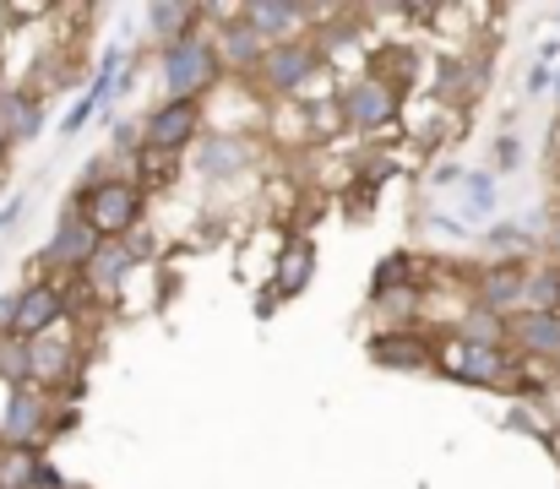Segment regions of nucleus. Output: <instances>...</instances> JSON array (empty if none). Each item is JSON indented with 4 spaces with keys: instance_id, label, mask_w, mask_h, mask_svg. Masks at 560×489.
<instances>
[{
    "instance_id": "obj_1",
    "label": "nucleus",
    "mask_w": 560,
    "mask_h": 489,
    "mask_svg": "<svg viewBox=\"0 0 560 489\" xmlns=\"http://www.w3.org/2000/svg\"><path fill=\"white\" fill-rule=\"evenodd\" d=\"M218 77V49L201 38V33H186L180 44H164V93L170 98H201Z\"/></svg>"
},
{
    "instance_id": "obj_2",
    "label": "nucleus",
    "mask_w": 560,
    "mask_h": 489,
    "mask_svg": "<svg viewBox=\"0 0 560 489\" xmlns=\"http://www.w3.org/2000/svg\"><path fill=\"white\" fill-rule=\"evenodd\" d=\"M137 212H142V196H137V185H126V179H93V185L82 190V218H88V229H93L98 240H120V234L137 223Z\"/></svg>"
},
{
    "instance_id": "obj_3",
    "label": "nucleus",
    "mask_w": 560,
    "mask_h": 489,
    "mask_svg": "<svg viewBox=\"0 0 560 489\" xmlns=\"http://www.w3.org/2000/svg\"><path fill=\"white\" fill-rule=\"evenodd\" d=\"M55 430L49 419V397L27 381V386H11V403H5V419H0V441L11 452H33L44 435Z\"/></svg>"
},
{
    "instance_id": "obj_4",
    "label": "nucleus",
    "mask_w": 560,
    "mask_h": 489,
    "mask_svg": "<svg viewBox=\"0 0 560 489\" xmlns=\"http://www.w3.org/2000/svg\"><path fill=\"white\" fill-rule=\"evenodd\" d=\"M196 126H201V104L196 98H170L142 126V148L148 153H175V148H186L190 137H196Z\"/></svg>"
},
{
    "instance_id": "obj_5",
    "label": "nucleus",
    "mask_w": 560,
    "mask_h": 489,
    "mask_svg": "<svg viewBox=\"0 0 560 489\" xmlns=\"http://www.w3.org/2000/svg\"><path fill=\"white\" fill-rule=\"evenodd\" d=\"M256 71H261V82H267L272 93H294L300 82H311V71H316V49L300 44V38H289V44H267L261 60H256Z\"/></svg>"
},
{
    "instance_id": "obj_6",
    "label": "nucleus",
    "mask_w": 560,
    "mask_h": 489,
    "mask_svg": "<svg viewBox=\"0 0 560 489\" xmlns=\"http://www.w3.org/2000/svg\"><path fill=\"white\" fill-rule=\"evenodd\" d=\"M98 245H104V240H98V234L88 229V218L71 207V212L55 223V234H49V245H44V261H49V267H82V272H88V261L98 256Z\"/></svg>"
},
{
    "instance_id": "obj_7",
    "label": "nucleus",
    "mask_w": 560,
    "mask_h": 489,
    "mask_svg": "<svg viewBox=\"0 0 560 489\" xmlns=\"http://www.w3.org/2000/svg\"><path fill=\"white\" fill-rule=\"evenodd\" d=\"M446 370L468 386H495V381L512 375V359L501 353V342H452Z\"/></svg>"
},
{
    "instance_id": "obj_8",
    "label": "nucleus",
    "mask_w": 560,
    "mask_h": 489,
    "mask_svg": "<svg viewBox=\"0 0 560 489\" xmlns=\"http://www.w3.org/2000/svg\"><path fill=\"white\" fill-rule=\"evenodd\" d=\"M60 316H66V294H60L55 283H33V289H22V294H16V326H11V337L33 342V337L55 331Z\"/></svg>"
},
{
    "instance_id": "obj_9",
    "label": "nucleus",
    "mask_w": 560,
    "mask_h": 489,
    "mask_svg": "<svg viewBox=\"0 0 560 489\" xmlns=\"http://www.w3.org/2000/svg\"><path fill=\"white\" fill-rule=\"evenodd\" d=\"M338 109H343V120L354 126V131H381V126H392V115H397V98H392V88L386 82H354L343 98H338Z\"/></svg>"
},
{
    "instance_id": "obj_10",
    "label": "nucleus",
    "mask_w": 560,
    "mask_h": 489,
    "mask_svg": "<svg viewBox=\"0 0 560 489\" xmlns=\"http://www.w3.org/2000/svg\"><path fill=\"white\" fill-rule=\"evenodd\" d=\"M305 16H311L305 5H283V0H256V5L240 11V22H245L256 38H272V44H289V33H294Z\"/></svg>"
},
{
    "instance_id": "obj_11",
    "label": "nucleus",
    "mask_w": 560,
    "mask_h": 489,
    "mask_svg": "<svg viewBox=\"0 0 560 489\" xmlns=\"http://www.w3.org/2000/svg\"><path fill=\"white\" fill-rule=\"evenodd\" d=\"M142 251H148L142 240H104V245H98V256L88 261V283H93V289H104V294H109V289H120V278L137 267V256H142Z\"/></svg>"
},
{
    "instance_id": "obj_12",
    "label": "nucleus",
    "mask_w": 560,
    "mask_h": 489,
    "mask_svg": "<svg viewBox=\"0 0 560 489\" xmlns=\"http://www.w3.org/2000/svg\"><path fill=\"white\" fill-rule=\"evenodd\" d=\"M71 359H77V342H66L60 331H44L27 342V381H66L71 375Z\"/></svg>"
},
{
    "instance_id": "obj_13",
    "label": "nucleus",
    "mask_w": 560,
    "mask_h": 489,
    "mask_svg": "<svg viewBox=\"0 0 560 489\" xmlns=\"http://www.w3.org/2000/svg\"><path fill=\"white\" fill-rule=\"evenodd\" d=\"M506 337L523 342L528 353H560V316L556 311H517V316H506Z\"/></svg>"
},
{
    "instance_id": "obj_14",
    "label": "nucleus",
    "mask_w": 560,
    "mask_h": 489,
    "mask_svg": "<svg viewBox=\"0 0 560 489\" xmlns=\"http://www.w3.org/2000/svg\"><path fill=\"white\" fill-rule=\"evenodd\" d=\"M38 126H44L38 98H33V93H22V88H0V131H5L11 142H33V137H38Z\"/></svg>"
},
{
    "instance_id": "obj_15",
    "label": "nucleus",
    "mask_w": 560,
    "mask_h": 489,
    "mask_svg": "<svg viewBox=\"0 0 560 489\" xmlns=\"http://www.w3.org/2000/svg\"><path fill=\"white\" fill-rule=\"evenodd\" d=\"M371 359L386 364V370H424L430 364V342L424 337H408V331H392V337H375Z\"/></svg>"
},
{
    "instance_id": "obj_16",
    "label": "nucleus",
    "mask_w": 560,
    "mask_h": 489,
    "mask_svg": "<svg viewBox=\"0 0 560 489\" xmlns=\"http://www.w3.org/2000/svg\"><path fill=\"white\" fill-rule=\"evenodd\" d=\"M523 300V272L512 267V261H501V267H490L485 278H479V305L485 311H512Z\"/></svg>"
},
{
    "instance_id": "obj_17",
    "label": "nucleus",
    "mask_w": 560,
    "mask_h": 489,
    "mask_svg": "<svg viewBox=\"0 0 560 489\" xmlns=\"http://www.w3.org/2000/svg\"><path fill=\"white\" fill-rule=\"evenodd\" d=\"M245 142L240 137H212L207 148H201V174H212V179H223V174H234L240 163H245Z\"/></svg>"
},
{
    "instance_id": "obj_18",
    "label": "nucleus",
    "mask_w": 560,
    "mask_h": 489,
    "mask_svg": "<svg viewBox=\"0 0 560 489\" xmlns=\"http://www.w3.org/2000/svg\"><path fill=\"white\" fill-rule=\"evenodd\" d=\"M218 49H223V60H229L234 71H250V66L261 60V38H256L245 22H234V27L218 38Z\"/></svg>"
},
{
    "instance_id": "obj_19",
    "label": "nucleus",
    "mask_w": 560,
    "mask_h": 489,
    "mask_svg": "<svg viewBox=\"0 0 560 489\" xmlns=\"http://www.w3.org/2000/svg\"><path fill=\"white\" fill-rule=\"evenodd\" d=\"M196 16H201L196 5H153V11H148L153 33H159V38H170V44H180V38H186V27L196 22Z\"/></svg>"
},
{
    "instance_id": "obj_20",
    "label": "nucleus",
    "mask_w": 560,
    "mask_h": 489,
    "mask_svg": "<svg viewBox=\"0 0 560 489\" xmlns=\"http://www.w3.org/2000/svg\"><path fill=\"white\" fill-rule=\"evenodd\" d=\"M523 300H528V311H556L560 305V272L556 267H545V272L523 278Z\"/></svg>"
},
{
    "instance_id": "obj_21",
    "label": "nucleus",
    "mask_w": 560,
    "mask_h": 489,
    "mask_svg": "<svg viewBox=\"0 0 560 489\" xmlns=\"http://www.w3.org/2000/svg\"><path fill=\"white\" fill-rule=\"evenodd\" d=\"M0 381L27 386V342L22 337H0Z\"/></svg>"
},
{
    "instance_id": "obj_22",
    "label": "nucleus",
    "mask_w": 560,
    "mask_h": 489,
    "mask_svg": "<svg viewBox=\"0 0 560 489\" xmlns=\"http://www.w3.org/2000/svg\"><path fill=\"white\" fill-rule=\"evenodd\" d=\"M506 337V322H495V311H474L468 322H463V342H501Z\"/></svg>"
},
{
    "instance_id": "obj_23",
    "label": "nucleus",
    "mask_w": 560,
    "mask_h": 489,
    "mask_svg": "<svg viewBox=\"0 0 560 489\" xmlns=\"http://www.w3.org/2000/svg\"><path fill=\"white\" fill-rule=\"evenodd\" d=\"M468 196H474V212H495V179L490 174H468Z\"/></svg>"
},
{
    "instance_id": "obj_24",
    "label": "nucleus",
    "mask_w": 560,
    "mask_h": 489,
    "mask_svg": "<svg viewBox=\"0 0 560 489\" xmlns=\"http://www.w3.org/2000/svg\"><path fill=\"white\" fill-rule=\"evenodd\" d=\"M305 278H311V245H294V251H289V261H283V289H289V283L300 289Z\"/></svg>"
},
{
    "instance_id": "obj_25",
    "label": "nucleus",
    "mask_w": 560,
    "mask_h": 489,
    "mask_svg": "<svg viewBox=\"0 0 560 489\" xmlns=\"http://www.w3.org/2000/svg\"><path fill=\"white\" fill-rule=\"evenodd\" d=\"M402 278H408V261H402V256H392V261L375 272V300H381V294H392V283H402Z\"/></svg>"
},
{
    "instance_id": "obj_26",
    "label": "nucleus",
    "mask_w": 560,
    "mask_h": 489,
    "mask_svg": "<svg viewBox=\"0 0 560 489\" xmlns=\"http://www.w3.org/2000/svg\"><path fill=\"white\" fill-rule=\"evenodd\" d=\"M517 159H523L517 137H501V142H495V163H517Z\"/></svg>"
},
{
    "instance_id": "obj_27",
    "label": "nucleus",
    "mask_w": 560,
    "mask_h": 489,
    "mask_svg": "<svg viewBox=\"0 0 560 489\" xmlns=\"http://www.w3.org/2000/svg\"><path fill=\"white\" fill-rule=\"evenodd\" d=\"M545 88H550V66L539 60V66H534V82H528V93H545Z\"/></svg>"
},
{
    "instance_id": "obj_28",
    "label": "nucleus",
    "mask_w": 560,
    "mask_h": 489,
    "mask_svg": "<svg viewBox=\"0 0 560 489\" xmlns=\"http://www.w3.org/2000/svg\"><path fill=\"white\" fill-rule=\"evenodd\" d=\"M495 245H523V229H506V223H501V229H495Z\"/></svg>"
},
{
    "instance_id": "obj_29",
    "label": "nucleus",
    "mask_w": 560,
    "mask_h": 489,
    "mask_svg": "<svg viewBox=\"0 0 560 489\" xmlns=\"http://www.w3.org/2000/svg\"><path fill=\"white\" fill-rule=\"evenodd\" d=\"M5 153H11V137H5V131H0V159H5Z\"/></svg>"
}]
</instances>
